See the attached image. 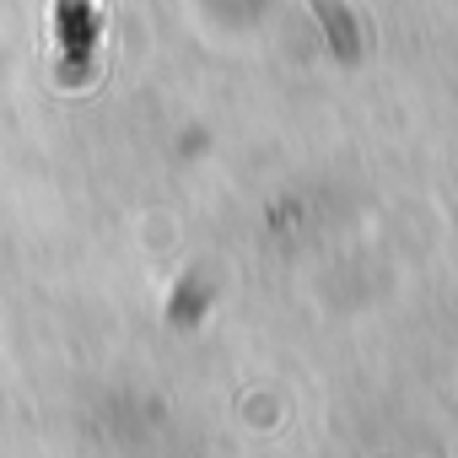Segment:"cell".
<instances>
[{
  "label": "cell",
  "mask_w": 458,
  "mask_h": 458,
  "mask_svg": "<svg viewBox=\"0 0 458 458\" xmlns=\"http://www.w3.org/2000/svg\"><path fill=\"white\" fill-rule=\"evenodd\" d=\"M313 6L324 12V22H329V38H335V49H340V55H356V28H351V17L340 12V0H313Z\"/></svg>",
  "instance_id": "1"
}]
</instances>
